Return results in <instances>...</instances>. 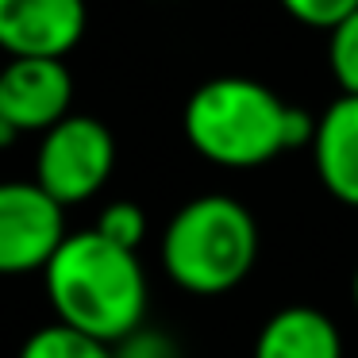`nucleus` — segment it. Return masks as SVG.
Wrapping results in <instances>:
<instances>
[{
  "label": "nucleus",
  "mask_w": 358,
  "mask_h": 358,
  "mask_svg": "<svg viewBox=\"0 0 358 358\" xmlns=\"http://www.w3.org/2000/svg\"><path fill=\"white\" fill-rule=\"evenodd\" d=\"M112 358H178V347L170 335L155 331V327H139L112 347Z\"/></svg>",
  "instance_id": "14"
},
{
  "label": "nucleus",
  "mask_w": 358,
  "mask_h": 358,
  "mask_svg": "<svg viewBox=\"0 0 358 358\" xmlns=\"http://www.w3.org/2000/svg\"><path fill=\"white\" fill-rule=\"evenodd\" d=\"M66 243V208L39 181H0V278L47 270Z\"/></svg>",
  "instance_id": "5"
},
{
  "label": "nucleus",
  "mask_w": 358,
  "mask_h": 358,
  "mask_svg": "<svg viewBox=\"0 0 358 358\" xmlns=\"http://www.w3.org/2000/svg\"><path fill=\"white\" fill-rule=\"evenodd\" d=\"M255 358H343V335L324 308L289 304L262 324Z\"/></svg>",
  "instance_id": "9"
},
{
  "label": "nucleus",
  "mask_w": 358,
  "mask_h": 358,
  "mask_svg": "<svg viewBox=\"0 0 358 358\" xmlns=\"http://www.w3.org/2000/svg\"><path fill=\"white\" fill-rule=\"evenodd\" d=\"M12 139H16V127H8L0 120V147H12Z\"/></svg>",
  "instance_id": "15"
},
{
  "label": "nucleus",
  "mask_w": 358,
  "mask_h": 358,
  "mask_svg": "<svg viewBox=\"0 0 358 358\" xmlns=\"http://www.w3.org/2000/svg\"><path fill=\"white\" fill-rule=\"evenodd\" d=\"M20 358H112V347L55 320V324L27 335V343L20 347Z\"/></svg>",
  "instance_id": "10"
},
{
  "label": "nucleus",
  "mask_w": 358,
  "mask_h": 358,
  "mask_svg": "<svg viewBox=\"0 0 358 358\" xmlns=\"http://www.w3.org/2000/svg\"><path fill=\"white\" fill-rule=\"evenodd\" d=\"M350 289H355V308H358V273H355V285H350Z\"/></svg>",
  "instance_id": "16"
},
{
  "label": "nucleus",
  "mask_w": 358,
  "mask_h": 358,
  "mask_svg": "<svg viewBox=\"0 0 358 358\" xmlns=\"http://www.w3.org/2000/svg\"><path fill=\"white\" fill-rule=\"evenodd\" d=\"M258 224L235 196L208 193L181 204L162 235V266L193 296H224L255 270Z\"/></svg>",
  "instance_id": "3"
},
{
  "label": "nucleus",
  "mask_w": 358,
  "mask_h": 358,
  "mask_svg": "<svg viewBox=\"0 0 358 358\" xmlns=\"http://www.w3.org/2000/svg\"><path fill=\"white\" fill-rule=\"evenodd\" d=\"M293 112L273 89L250 78H212L185 101L189 147L224 170H255L293 150Z\"/></svg>",
  "instance_id": "2"
},
{
  "label": "nucleus",
  "mask_w": 358,
  "mask_h": 358,
  "mask_svg": "<svg viewBox=\"0 0 358 358\" xmlns=\"http://www.w3.org/2000/svg\"><path fill=\"white\" fill-rule=\"evenodd\" d=\"M316 178L347 208H358V96H339L320 116L312 143Z\"/></svg>",
  "instance_id": "8"
},
{
  "label": "nucleus",
  "mask_w": 358,
  "mask_h": 358,
  "mask_svg": "<svg viewBox=\"0 0 358 358\" xmlns=\"http://www.w3.org/2000/svg\"><path fill=\"white\" fill-rule=\"evenodd\" d=\"M73 101V73L66 70L62 58H12L0 70V120L24 131H43L58 127L70 112Z\"/></svg>",
  "instance_id": "6"
},
{
  "label": "nucleus",
  "mask_w": 358,
  "mask_h": 358,
  "mask_svg": "<svg viewBox=\"0 0 358 358\" xmlns=\"http://www.w3.org/2000/svg\"><path fill=\"white\" fill-rule=\"evenodd\" d=\"M327 66L339 96H358V12L327 31Z\"/></svg>",
  "instance_id": "11"
},
{
  "label": "nucleus",
  "mask_w": 358,
  "mask_h": 358,
  "mask_svg": "<svg viewBox=\"0 0 358 358\" xmlns=\"http://www.w3.org/2000/svg\"><path fill=\"white\" fill-rule=\"evenodd\" d=\"M116 166V139L93 116H66L50 127L35 155V178L62 208L85 204L108 185Z\"/></svg>",
  "instance_id": "4"
},
{
  "label": "nucleus",
  "mask_w": 358,
  "mask_h": 358,
  "mask_svg": "<svg viewBox=\"0 0 358 358\" xmlns=\"http://www.w3.org/2000/svg\"><path fill=\"white\" fill-rule=\"evenodd\" d=\"M85 24V0H0V50L12 58H66Z\"/></svg>",
  "instance_id": "7"
},
{
  "label": "nucleus",
  "mask_w": 358,
  "mask_h": 358,
  "mask_svg": "<svg viewBox=\"0 0 358 358\" xmlns=\"http://www.w3.org/2000/svg\"><path fill=\"white\" fill-rule=\"evenodd\" d=\"M281 8H285L296 24L331 31V27H339L347 16H355L358 0H281Z\"/></svg>",
  "instance_id": "13"
},
{
  "label": "nucleus",
  "mask_w": 358,
  "mask_h": 358,
  "mask_svg": "<svg viewBox=\"0 0 358 358\" xmlns=\"http://www.w3.org/2000/svg\"><path fill=\"white\" fill-rule=\"evenodd\" d=\"M43 289L58 324L116 347L147 327V273L135 250L108 243L101 231H73L43 270Z\"/></svg>",
  "instance_id": "1"
},
{
  "label": "nucleus",
  "mask_w": 358,
  "mask_h": 358,
  "mask_svg": "<svg viewBox=\"0 0 358 358\" xmlns=\"http://www.w3.org/2000/svg\"><path fill=\"white\" fill-rule=\"evenodd\" d=\"M93 231H101L108 243H116L124 250H139V243L147 239V212L135 201H112L101 208Z\"/></svg>",
  "instance_id": "12"
}]
</instances>
